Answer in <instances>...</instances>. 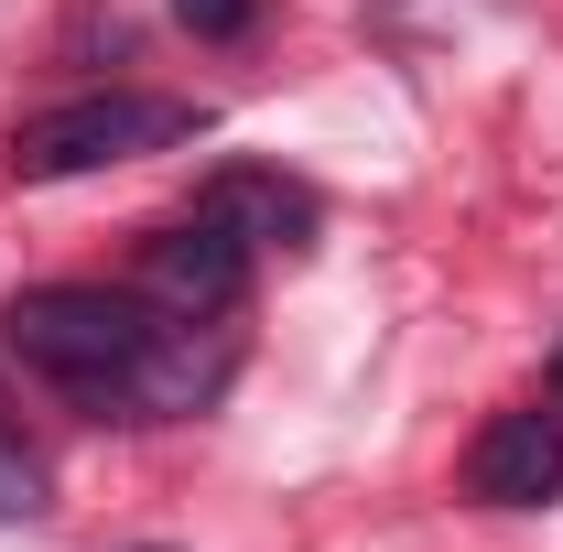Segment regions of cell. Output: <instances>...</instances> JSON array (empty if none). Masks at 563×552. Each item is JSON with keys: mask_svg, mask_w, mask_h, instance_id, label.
<instances>
[{"mask_svg": "<svg viewBox=\"0 0 563 552\" xmlns=\"http://www.w3.org/2000/svg\"><path fill=\"white\" fill-rule=\"evenodd\" d=\"M250 239L228 228V217H185V228H163L152 239V261H141V292L163 303V314H196V325H217V314H239V292H250Z\"/></svg>", "mask_w": 563, "mask_h": 552, "instance_id": "cell-3", "label": "cell"}, {"mask_svg": "<svg viewBox=\"0 0 563 552\" xmlns=\"http://www.w3.org/2000/svg\"><path fill=\"white\" fill-rule=\"evenodd\" d=\"M196 207L228 217L250 250H303V239H314V196H303V185H282V174H250V163H239V174H217Z\"/></svg>", "mask_w": 563, "mask_h": 552, "instance_id": "cell-5", "label": "cell"}, {"mask_svg": "<svg viewBox=\"0 0 563 552\" xmlns=\"http://www.w3.org/2000/svg\"><path fill=\"white\" fill-rule=\"evenodd\" d=\"M0 336H11V357H22L44 390H66L87 412H120V422L196 412L217 390V357H196V314H163V303L98 292V281L11 292Z\"/></svg>", "mask_w": 563, "mask_h": 552, "instance_id": "cell-1", "label": "cell"}, {"mask_svg": "<svg viewBox=\"0 0 563 552\" xmlns=\"http://www.w3.org/2000/svg\"><path fill=\"white\" fill-rule=\"evenodd\" d=\"M466 498H488V509H542V498H563V412L553 401L498 412L466 444Z\"/></svg>", "mask_w": 563, "mask_h": 552, "instance_id": "cell-4", "label": "cell"}, {"mask_svg": "<svg viewBox=\"0 0 563 552\" xmlns=\"http://www.w3.org/2000/svg\"><path fill=\"white\" fill-rule=\"evenodd\" d=\"M44 498H55V466H44V444L22 433L11 390H0V520H33Z\"/></svg>", "mask_w": 563, "mask_h": 552, "instance_id": "cell-6", "label": "cell"}, {"mask_svg": "<svg viewBox=\"0 0 563 552\" xmlns=\"http://www.w3.org/2000/svg\"><path fill=\"white\" fill-rule=\"evenodd\" d=\"M174 22H185L196 44H239V33L261 22V0H174Z\"/></svg>", "mask_w": 563, "mask_h": 552, "instance_id": "cell-7", "label": "cell"}, {"mask_svg": "<svg viewBox=\"0 0 563 552\" xmlns=\"http://www.w3.org/2000/svg\"><path fill=\"white\" fill-rule=\"evenodd\" d=\"M174 141H196V109H185V98L109 87V98H66V109L22 120V131H11V174H22V185H55V174L141 163V152H174Z\"/></svg>", "mask_w": 563, "mask_h": 552, "instance_id": "cell-2", "label": "cell"}]
</instances>
